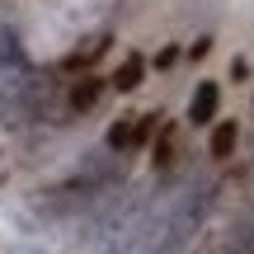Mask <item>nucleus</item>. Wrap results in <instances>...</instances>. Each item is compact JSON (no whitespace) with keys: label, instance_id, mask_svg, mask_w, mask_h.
I'll list each match as a JSON object with an SVG mask.
<instances>
[{"label":"nucleus","instance_id":"nucleus-3","mask_svg":"<svg viewBox=\"0 0 254 254\" xmlns=\"http://www.w3.org/2000/svg\"><path fill=\"white\" fill-rule=\"evenodd\" d=\"M217 104H221V90H217V80H202L198 90H193V99H189V123H217Z\"/></svg>","mask_w":254,"mask_h":254},{"label":"nucleus","instance_id":"nucleus-4","mask_svg":"<svg viewBox=\"0 0 254 254\" xmlns=\"http://www.w3.org/2000/svg\"><path fill=\"white\" fill-rule=\"evenodd\" d=\"M0 71H24V47H19L14 24L0 19Z\"/></svg>","mask_w":254,"mask_h":254},{"label":"nucleus","instance_id":"nucleus-1","mask_svg":"<svg viewBox=\"0 0 254 254\" xmlns=\"http://www.w3.org/2000/svg\"><path fill=\"white\" fill-rule=\"evenodd\" d=\"M207 202H212V184L184 189L179 198H174L170 207H165V217L155 221L146 254H179V250L193 240V231H198V221H202V212H207Z\"/></svg>","mask_w":254,"mask_h":254},{"label":"nucleus","instance_id":"nucleus-10","mask_svg":"<svg viewBox=\"0 0 254 254\" xmlns=\"http://www.w3.org/2000/svg\"><path fill=\"white\" fill-rule=\"evenodd\" d=\"M155 127H160V118H155V113H146V118L136 123V146H146V141H151V132H155Z\"/></svg>","mask_w":254,"mask_h":254},{"label":"nucleus","instance_id":"nucleus-8","mask_svg":"<svg viewBox=\"0 0 254 254\" xmlns=\"http://www.w3.org/2000/svg\"><path fill=\"white\" fill-rule=\"evenodd\" d=\"M236 136H240L236 123H217V127H212V146H207V151L217 155V160H226V155L236 151Z\"/></svg>","mask_w":254,"mask_h":254},{"label":"nucleus","instance_id":"nucleus-6","mask_svg":"<svg viewBox=\"0 0 254 254\" xmlns=\"http://www.w3.org/2000/svg\"><path fill=\"white\" fill-rule=\"evenodd\" d=\"M104 52H109V33H99L94 43H85V47H75V52H71V62H66V71H90V66L99 62Z\"/></svg>","mask_w":254,"mask_h":254},{"label":"nucleus","instance_id":"nucleus-7","mask_svg":"<svg viewBox=\"0 0 254 254\" xmlns=\"http://www.w3.org/2000/svg\"><path fill=\"white\" fill-rule=\"evenodd\" d=\"M99 90H104V85L94 80V75H85V80L75 85L71 94H66V104H71V113H90L94 104H99Z\"/></svg>","mask_w":254,"mask_h":254},{"label":"nucleus","instance_id":"nucleus-5","mask_svg":"<svg viewBox=\"0 0 254 254\" xmlns=\"http://www.w3.org/2000/svg\"><path fill=\"white\" fill-rule=\"evenodd\" d=\"M141 80H146V62H141L136 52H132V57H123V66L113 71V90H118V94H132Z\"/></svg>","mask_w":254,"mask_h":254},{"label":"nucleus","instance_id":"nucleus-9","mask_svg":"<svg viewBox=\"0 0 254 254\" xmlns=\"http://www.w3.org/2000/svg\"><path fill=\"white\" fill-rule=\"evenodd\" d=\"M170 160H174V132H170V127H165L160 146H155V165H160V170H165V165H170Z\"/></svg>","mask_w":254,"mask_h":254},{"label":"nucleus","instance_id":"nucleus-11","mask_svg":"<svg viewBox=\"0 0 254 254\" xmlns=\"http://www.w3.org/2000/svg\"><path fill=\"white\" fill-rule=\"evenodd\" d=\"M19 254H43V250H19Z\"/></svg>","mask_w":254,"mask_h":254},{"label":"nucleus","instance_id":"nucleus-2","mask_svg":"<svg viewBox=\"0 0 254 254\" xmlns=\"http://www.w3.org/2000/svg\"><path fill=\"white\" fill-rule=\"evenodd\" d=\"M141 231V198H127L113 217H104L99 236H94V254H127Z\"/></svg>","mask_w":254,"mask_h":254}]
</instances>
